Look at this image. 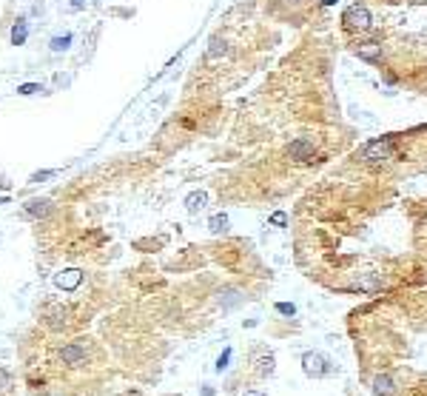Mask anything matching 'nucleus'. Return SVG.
Returning <instances> with one entry per match:
<instances>
[{
	"mask_svg": "<svg viewBox=\"0 0 427 396\" xmlns=\"http://www.w3.org/2000/svg\"><path fill=\"white\" fill-rule=\"evenodd\" d=\"M294 256L331 294L427 288V123L362 143L308 185L294 208Z\"/></svg>",
	"mask_w": 427,
	"mask_h": 396,
	"instance_id": "obj_1",
	"label": "nucleus"
},
{
	"mask_svg": "<svg viewBox=\"0 0 427 396\" xmlns=\"http://www.w3.org/2000/svg\"><path fill=\"white\" fill-rule=\"evenodd\" d=\"M348 331L373 396H427V288L367 300Z\"/></svg>",
	"mask_w": 427,
	"mask_h": 396,
	"instance_id": "obj_2",
	"label": "nucleus"
},
{
	"mask_svg": "<svg viewBox=\"0 0 427 396\" xmlns=\"http://www.w3.org/2000/svg\"><path fill=\"white\" fill-rule=\"evenodd\" d=\"M339 35L384 83L427 97V0H353Z\"/></svg>",
	"mask_w": 427,
	"mask_h": 396,
	"instance_id": "obj_3",
	"label": "nucleus"
},
{
	"mask_svg": "<svg viewBox=\"0 0 427 396\" xmlns=\"http://www.w3.org/2000/svg\"><path fill=\"white\" fill-rule=\"evenodd\" d=\"M86 342H69L66 348L60 351V359L66 362V365H80V362H86Z\"/></svg>",
	"mask_w": 427,
	"mask_h": 396,
	"instance_id": "obj_4",
	"label": "nucleus"
},
{
	"mask_svg": "<svg viewBox=\"0 0 427 396\" xmlns=\"http://www.w3.org/2000/svg\"><path fill=\"white\" fill-rule=\"evenodd\" d=\"M80 282H83V271H77V268H69V271H63V274L54 277V285L63 288V291H74Z\"/></svg>",
	"mask_w": 427,
	"mask_h": 396,
	"instance_id": "obj_5",
	"label": "nucleus"
},
{
	"mask_svg": "<svg viewBox=\"0 0 427 396\" xmlns=\"http://www.w3.org/2000/svg\"><path fill=\"white\" fill-rule=\"evenodd\" d=\"M302 365H305V373L308 376H322L325 370V359L319 356V353H305V359H302Z\"/></svg>",
	"mask_w": 427,
	"mask_h": 396,
	"instance_id": "obj_6",
	"label": "nucleus"
},
{
	"mask_svg": "<svg viewBox=\"0 0 427 396\" xmlns=\"http://www.w3.org/2000/svg\"><path fill=\"white\" fill-rule=\"evenodd\" d=\"M26 37H29V23H26V18H20L18 23L12 26V46H23Z\"/></svg>",
	"mask_w": 427,
	"mask_h": 396,
	"instance_id": "obj_7",
	"label": "nucleus"
},
{
	"mask_svg": "<svg viewBox=\"0 0 427 396\" xmlns=\"http://www.w3.org/2000/svg\"><path fill=\"white\" fill-rule=\"evenodd\" d=\"M49 211H52V203H49V200H29L26 203L29 217H46Z\"/></svg>",
	"mask_w": 427,
	"mask_h": 396,
	"instance_id": "obj_8",
	"label": "nucleus"
},
{
	"mask_svg": "<svg viewBox=\"0 0 427 396\" xmlns=\"http://www.w3.org/2000/svg\"><path fill=\"white\" fill-rule=\"evenodd\" d=\"M205 200H208V194L205 191H194V194H188L185 208H188V211H200V208H205Z\"/></svg>",
	"mask_w": 427,
	"mask_h": 396,
	"instance_id": "obj_9",
	"label": "nucleus"
},
{
	"mask_svg": "<svg viewBox=\"0 0 427 396\" xmlns=\"http://www.w3.org/2000/svg\"><path fill=\"white\" fill-rule=\"evenodd\" d=\"M71 40H74V37H71L69 32H66V35H57V37H52V40H49V49H52L54 54H60V52H66V49L71 46Z\"/></svg>",
	"mask_w": 427,
	"mask_h": 396,
	"instance_id": "obj_10",
	"label": "nucleus"
},
{
	"mask_svg": "<svg viewBox=\"0 0 427 396\" xmlns=\"http://www.w3.org/2000/svg\"><path fill=\"white\" fill-rule=\"evenodd\" d=\"M37 91H43L40 83H20V86H18V94L20 97H32V94H37Z\"/></svg>",
	"mask_w": 427,
	"mask_h": 396,
	"instance_id": "obj_11",
	"label": "nucleus"
},
{
	"mask_svg": "<svg viewBox=\"0 0 427 396\" xmlns=\"http://www.w3.org/2000/svg\"><path fill=\"white\" fill-rule=\"evenodd\" d=\"M225 217H214V220H211V228H214V231H222V228H225Z\"/></svg>",
	"mask_w": 427,
	"mask_h": 396,
	"instance_id": "obj_12",
	"label": "nucleus"
},
{
	"mask_svg": "<svg viewBox=\"0 0 427 396\" xmlns=\"http://www.w3.org/2000/svg\"><path fill=\"white\" fill-rule=\"evenodd\" d=\"M57 171H40V174H35L32 177V183H40V180H49V177H54Z\"/></svg>",
	"mask_w": 427,
	"mask_h": 396,
	"instance_id": "obj_13",
	"label": "nucleus"
},
{
	"mask_svg": "<svg viewBox=\"0 0 427 396\" xmlns=\"http://www.w3.org/2000/svg\"><path fill=\"white\" fill-rule=\"evenodd\" d=\"M9 370H3V368H0V387H6V385H9Z\"/></svg>",
	"mask_w": 427,
	"mask_h": 396,
	"instance_id": "obj_14",
	"label": "nucleus"
},
{
	"mask_svg": "<svg viewBox=\"0 0 427 396\" xmlns=\"http://www.w3.org/2000/svg\"><path fill=\"white\" fill-rule=\"evenodd\" d=\"M228 356H231V353H228V351H225V353H222V356H219V362H217V368H219V370H222V368H225V362H228Z\"/></svg>",
	"mask_w": 427,
	"mask_h": 396,
	"instance_id": "obj_15",
	"label": "nucleus"
},
{
	"mask_svg": "<svg viewBox=\"0 0 427 396\" xmlns=\"http://www.w3.org/2000/svg\"><path fill=\"white\" fill-rule=\"evenodd\" d=\"M86 6V0H71V9H83Z\"/></svg>",
	"mask_w": 427,
	"mask_h": 396,
	"instance_id": "obj_16",
	"label": "nucleus"
},
{
	"mask_svg": "<svg viewBox=\"0 0 427 396\" xmlns=\"http://www.w3.org/2000/svg\"><path fill=\"white\" fill-rule=\"evenodd\" d=\"M245 396H262V393H259V390H248Z\"/></svg>",
	"mask_w": 427,
	"mask_h": 396,
	"instance_id": "obj_17",
	"label": "nucleus"
}]
</instances>
